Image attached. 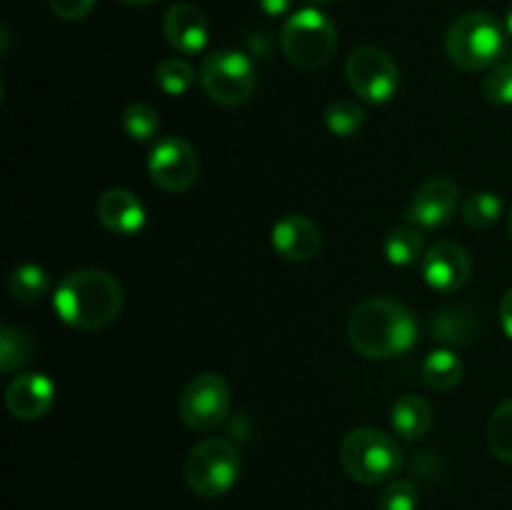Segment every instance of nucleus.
Instances as JSON below:
<instances>
[{
  "label": "nucleus",
  "mask_w": 512,
  "mask_h": 510,
  "mask_svg": "<svg viewBox=\"0 0 512 510\" xmlns=\"http://www.w3.org/2000/svg\"><path fill=\"white\" fill-rule=\"evenodd\" d=\"M53 308L65 325L90 333L118 318L123 310V288L108 270H70L55 288Z\"/></svg>",
  "instance_id": "nucleus-2"
},
{
  "label": "nucleus",
  "mask_w": 512,
  "mask_h": 510,
  "mask_svg": "<svg viewBox=\"0 0 512 510\" xmlns=\"http://www.w3.org/2000/svg\"><path fill=\"white\" fill-rule=\"evenodd\" d=\"M273 250L288 263H308L323 248V233L308 215L290 213L270 230Z\"/></svg>",
  "instance_id": "nucleus-13"
},
{
  "label": "nucleus",
  "mask_w": 512,
  "mask_h": 510,
  "mask_svg": "<svg viewBox=\"0 0 512 510\" xmlns=\"http://www.w3.org/2000/svg\"><path fill=\"white\" fill-rule=\"evenodd\" d=\"M420 493L410 480H390L378 498V510H415Z\"/></svg>",
  "instance_id": "nucleus-29"
},
{
  "label": "nucleus",
  "mask_w": 512,
  "mask_h": 510,
  "mask_svg": "<svg viewBox=\"0 0 512 510\" xmlns=\"http://www.w3.org/2000/svg\"><path fill=\"white\" fill-rule=\"evenodd\" d=\"M230 385L218 373H200L185 385L178 400L180 420L195 433H210L220 428L230 413Z\"/></svg>",
  "instance_id": "nucleus-9"
},
{
  "label": "nucleus",
  "mask_w": 512,
  "mask_h": 510,
  "mask_svg": "<svg viewBox=\"0 0 512 510\" xmlns=\"http://www.w3.org/2000/svg\"><path fill=\"white\" fill-rule=\"evenodd\" d=\"M345 80L360 100L383 105L400 90V68L388 50L360 45L345 60Z\"/></svg>",
  "instance_id": "nucleus-8"
},
{
  "label": "nucleus",
  "mask_w": 512,
  "mask_h": 510,
  "mask_svg": "<svg viewBox=\"0 0 512 510\" xmlns=\"http://www.w3.org/2000/svg\"><path fill=\"white\" fill-rule=\"evenodd\" d=\"M500 325H503L505 335L512 340V288L500 300Z\"/></svg>",
  "instance_id": "nucleus-31"
},
{
  "label": "nucleus",
  "mask_w": 512,
  "mask_h": 510,
  "mask_svg": "<svg viewBox=\"0 0 512 510\" xmlns=\"http://www.w3.org/2000/svg\"><path fill=\"white\" fill-rule=\"evenodd\" d=\"M338 455L345 473L363 485L390 483L403 468V450L398 440L370 425L350 430L340 443Z\"/></svg>",
  "instance_id": "nucleus-3"
},
{
  "label": "nucleus",
  "mask_w": 512,
  "mask_h": 510,
  "mask_svg": "<svg viewBox=\"0 0 512 510\" xmlns=\"http://www.w3.org/2000/svg\"><path fill=\"white\" fill-rule=\"evenodd\" d=\"M460 215H463L465 223L473 230H485L490 225L498 223V218L503 215V200L498 193H490V190H478V193L468 195L460 205Z\"/></svg>",
  "instance_id": "nucleus-24"
},
{
  "label": "nucleus",
  "mask_w": 512,
  "mask_h": 510,
  "mask_svg": "<svg viewBox=\"0 0 512 510\" xmlns=\"http://www.w3.org/2000/svg\"><path fill=\"white\" fill-rule=\"evenodd\" d=\"M48 288H50L48 273H45V268H40V265L35 263L18 265L8 278L10 295H13L18 303H25V305L43 300L45 295H48Z\"/></svg>",
  "instance_id": "nucleus-22"
},
{
  "label": "nucleus",
  "mask_w": 512,
  "mask_h": 510,
  "mask_svg": "<svg viewBox=\"0 0 512 510\" xmlns=\"http://www.w3.org/2000/svg\"><path fill=\"white\" fill-rule=\"evenodd\" d=\"M148 175L165 193H185L200 178V155L185 138L170 135L153 145L148 155Z\"/></svg>",
  "instance_id": "nucleus-10"
},
{
  "label": "nucleus",
  "mask_w": 512,
  "mask_h": 510,
  "mask_svg": "<svg viewBox=\"0 0 512 510\" xmlns=\"http://www.w3.org/2000/svg\"><path fill=\"white\" fill-rule=\"evenodd\" d=\"M163 35L180 55H198L208 45V18L193 3H175L163 15Z\"/></svg>",
  "instance_id": "nucleus-15"
},
{
  "label": "nucleus",
  "mask_w": 512,
  "mask_h": 510,
  "mask_svg": "<svg viewBox=\"0 0 512 510\" xmlns=\"http://www.w3.org/2000/svg\"><path fill=\"white\" fill-rule=\"evenodd\" d=\"M195 78H198L195 68L180 55H170V58L160 60L158 68H155V83L170 98H180V95L188 93L193 88Z\"/></svg>",
  "instance_id": "nucleus-23"
},
{
  "label": "nucleus",
  "mask_w": 512,
  "mask_h": 510,
  "mask_svg": "<svg viewBox=\"0 0 512 510\" xmlns=\"http://www.w3.org/2000/svg\"><path fill=\"white\" fill-rule=\"evenodd\" d=\"M505 28H508V33L512 35V8L508 10V18H505Z\"/></svg>",
  "instance_id": "nucleus-34"
},
{
  "label": "nucleus",
  "mask_w": 512,
  "mask_h": 510,
  "mask_svg": "<svg viewBox=\"0 0 512 510\" xmlns=\"http://www.w3.org/2000/svg\"><path fill=\"white\" fill-rule=\"evenodd\" d=\"M460 185L450 175H430L420 183L405 210V220L415 228L433 230L448 223L460 208Z\"/></svg>",
  "instance_id": "nucleus-11"
},
{
  "label": "nucleus",
  "mask_w": 512,
  "mask_h": 510,
  "mask_svg": "<svg viewBox=\"0 0 512 510\" xmlns=\"http://www.w3.org/2000/svg\"><path fill=\"white\" fill-rule=\"evenodd\" d=\"M383 250L388 263L405 268V265H413L425 258V240L423 235H420V228H415V225H403V228L390 230L388 238H385L383 243Z\"/></svg>",
  "instance_id": "nucleus-21"
},
{
  "label": "nucleus",
  "mask_w": 512,
  "mask_h": 510,
  "mask_svg": "<svg viewBox=\"0 0 512 510\" xmlns=\"http://www.w3.org/2000/svg\"><path fill=\"white\" fill-rule=\"evenodd\" d=\"M118 3L130 5V8H138V5H150V3H155V0H118Z\"/></svg>",
  "instance_id": "nucleus-33"
},
{
  "label": "nucleus",
  "mask_w": 512,
  "mask_h": 510,
  "mask_svg": "<svg viewBox=\"0 0 512 510\" xmlns=\"http://www.w3.org/2000/svg\"><path fill=\"white\" fill-rule=\"evenodd\" d=\"M423 278L438 293H455V290L465 288L473 275V260H470L468 250L460 248L455 243H438L425 253Z\"/></svg>",
  "instance_id": "nucleus-12"
},
{
  "label": "nucleus",
  "mask_w": 512,
  "mask_h": 510,
  "mask_svg": "<svg viewBox=\"0 0 512 510\" xmlns=\"http://www.w3.org/2000/svg\"><path fill=\"white\" fill-rule=\"evenodd\" d=\"M200 88L213 103L238 108L253 98L258 88V70L253 60L240 50H213L200 63Z\"/></svg>",
  "instance_id": "nucleus-7"
},
{
  "label": "nucleus",
  "mask_w": 512,
  "mask_h": 510,
  "mask_svg": "<svg viewBox=\"0 0 512 510\" xmlns=\"http://www.w3.org/2000/svg\"><path fill=\"white\" fill-rule=\"evenodd\" d=\"M465 365L460 355L450 348L433 350L423 360V380L433 390H453L463 383Z\"/></svg>",
  "instance_id": "nucleus-19"
},
{
  "label": "nucleus",
  "mask_w": 512,
  "mask_h": 510,
  "mask_svg": "<svg viewBox=\"0 0 512 510\" xmlns=\"http://www.w3.org/2000/svg\"><path fill=\"white\" fill-rule=\"evenodd\" d=\"M325 128L338 138H353L365 125V108L350 98H338L325 108Z\"/></svg>",
  "instance_id": "nucleus-25"
},
{
  "label": "nucleus",
  "mask_w": 512,
  "mask_h": 510,
  "mask_svg": "<svg viewBox=\"0 0 512 510\" xmlns=\"http://www.w3.org/2000/svg\"><path fill=\"white\" fill-rule=\"evenodd\" d=\"M483 98L493 105H512V63H498L483 78Z\"/></svg>",
  "instance_id": "nucleus-28"
},
{
  "label": "nucleus",
  "mask_w": 512,
  "mask_h": 510,
  "mask_svg": "<svg viewBox=\"0 0 512 510\" xmlns=\"http://www.w3.org/2000/svg\"><path fill=\"white\" fill-rule=\"evenodd\" d=\"M95 3L98 0H48L50 10H53L55 18L68 20V23H75V20H83L93 13Z\"/></svg>",
  "instance_id": "nucleus-30"
},
{
  "label": "nucleus",
  "mask_w": 512,
  "mask_h": 510,
  "mask_svg": "<svg viewBox=\"0 0 512 510\" xmlns=\"http://www.w3.org/2000/svg\"><path fill=\"white\" fill-rule=\"evenodd\" d=\"M395 435L403 440H420L433 428V405L415 393H405L395 400L390 413Z\"/></svg>",
  "instance_id": "nucleus-18"
},
{
  "label": "nucleus",
  "mask_w": 512,
  "mask_h": 510,
  "mask_svg": "<svg viewBox=\"0 0 512 510\" xmlns=\"http://www.w3.org/2000/svg\"><path fill=\"white\" fill-rule=\"evenodd\" d=\"M280 48L295 68L318 70L328 65L338 50V28L320 10L303 8L285 20Z\"/></svg>",
  "instance_id": "nucleus-6"
},
{
  "label": "nucleus",
  "mask_w": 512,
  "mask_h": 510,
  "mask_svg": "<svg viewBox=\"0 0 512 510\" xmlns=\"http://www.w3.org/2000/svg\"><path fill=\"white\" fill-rule=\"evenodd\" d=\"M35 343L28 330L15 328V325H3L0 328V370L5 375H13L23 370L33 360Z\"/></svg>",
  "instance_id": "nucleus-20"
},
{
  "label": "nucleus",
  "mask_w": 512,
  "mask_h": 510,
  "mask_svg": "<svg viewBox=\"0 0 512 510\" xmlns=\"http://www.w3.org/2000/svg\"><path fill=\"white\" fill-rule=\"evenodd\" d=\"M100 225L115 235H138L145 228V205L133 190L108 188L95 203Z\"/></svg>",
  "instance_id": "nucleus-16"
},
{
  "label": "nucleus",
  "mask_w": 512,
  "mask_h": 510,
  "mask_svg": "<svg viewBox=\"0 0 512 510\" xmlns=\"http://www.w3.org/2000/svg\"><path fill=\"white\" fill-rule=\"evenodd\" d=\"M120 125H123L125 135L135 143H148L158 135L160 130V115L153 105L148 103H130L120 115Z\"/></svg>",
  "instance_id": "nucleus-26"
},
{
  "label": "nucleus",
  "mask_w": 512,
  "mask_h": 510,
  "mask_svg": "<svg viewBox=\"0 0 512 510\" xmlns=\"http://www.w3.org/2000/svg\"><path fill=\"white\" fill-rule=\"evenodd\" d=\"M240 468L243 460L238 445L230 443L228 438H205L185 455L183 475L188 488L198 498L215 500L233 490L240 478Z\"/></svg>",
  "instance_id": "nucleus-5"
},
{
  "label": "nucleus",
  "mask_w": 512,
  "mask_h": 510,
  "mask_svg": "<svg viewBox=\"0 0 512 510\" xmlns=\"http://www.w3.org/2000/svg\"><path fill=\"white\" fill-rule=\"evenodd\" d=\"M258 5L265 15H270V18H280V15L288 13L293 0H258Z\"/></svg>",
  "instance_id": "nucleus-32"
},
{
  "label": "nucleus",
  "mask_w": 512,
  "mask_h": 510,
  "mask_svg": "<svg viewBox=\"0 0 512 510\" xmlns=\"http://www.w3.org/2000/svg\"><path fill=\"white\" fill-rule=\"evenodd\" d=\"M508 233H510V240H512V210H510V215H508Z\"/></svg>",
  "instance_id": "nucleus-36"
},
{
  "label": "nucleus",
  "mask_w": 512,
  "mask_h": 510,
  "mask_svg": "<svg viewBox=\"0 0 512 510\" xmlns=\"http://www.w3.org/2000/svg\"><path fill=\"white\" fill-rule=\"evenodd\" d=\"M488 448L503 463H512V398L500 403L488 420Z\"/></svg>",
  "instance_id": "nucleus-27"
},
{
  "label": "nucleus",
  "mask_w": 512,
  "mask_h": 510,
  "mask_svg": "<svg viewBox=\"0 0 512 510\" xmlns=\"http://www.w3.org/2000/svg\"><path fill=\"white\" fill-rule=\"evenodd\" d=\"M430 335L445 348H465L480 335V318L470 305H450L433 315Z\"/></svg>",
  "instance_id": "nucleus-17"
},
{
  "label": "nucleus",
  "mask_w": 512,
  "mask_h": 510,
  "mask_svg": "<svg viewBox=\"0 0 512 510\" xmlns=\"http://www.w3.org/2000/svg\"><path fill=\"white\" fill-rule=\"evenodd\" d=\"M348 340L368 360H390L408 353L418 340V323L400 300L373 295L360 300L348 318Z\"/></svg>",
  "instance_id": "nucleus-1"
},
{
  "label": "nucleus",
  "mask_w": 512,
  "mask_h": 510,
  "mask_svg": "<svg viewBox=\"0 0 512 510\" xmlns=\"http://www.w3.org/2000/svg\"><path fill=\"white\" fill-rule=\"evenodd\" d=\"M313 5H330V3H338V0H308Z\"/></svg>",
  "instance_id": "nucleus-35"
},
{
  "label": "nucleus",
  "mask_w": 512,
  "mask_h": 510,
  "mask_svg": "<svg viewBox=\"0 0 512 510\" xmlns=\"http://www.w3.org/2000/svg\"><path fill=\"white\" fill-rule=\"evenodd\" d=\"M55 385L45 373H20L5 388V405L18 420H38L53 408Z\"/></svg>",
  "instance_id": "nucleus-14"
},
{
  "label": "nucleus",
  "mask_w": 512,
  "mask_h": 510,
  "mask_svg": "<svg viewBox=\"0 0 512 510\" xmlns=\"http://www.w3.org/2000/svg\"><path fill=\"white\" fill-rule=\"evenodd\" d=\"M505 50V35L498 20L485 10H470L455 18L445 33V53L450 63L468 73L498 65Z\"/></svg>",
  "instance_id": "nucleus-4"
}]
</instances>
